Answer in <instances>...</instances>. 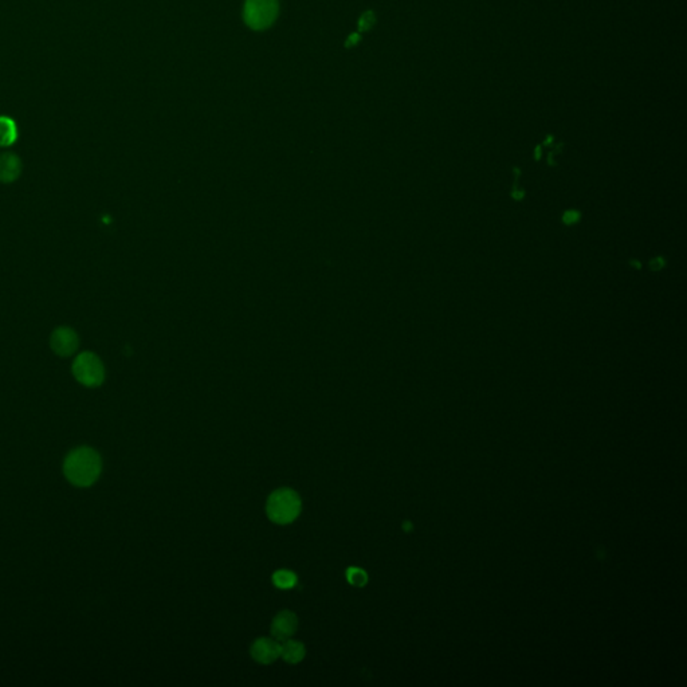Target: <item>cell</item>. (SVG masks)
I'll use <instances>...</instances> for the list:
<instances>
[{"label": "cell", "instance_id": "30bf717a", "mask_svg": "<svg viewBox=\"0 0 687 687\" xmlns=\"http://www.w3.org/2000/svg\"><path fill=\"white\" fill-rule=\"evenodd\" d=\"M18 140V127L11 117L0 116V147H11Z\"/></svg>", "mask_w": 687, "mask_h": 687}, {"label": "cell", "instance_id": "52a82bcc", "mask_svg": "<svg viewBox=\"0 0 687 687\" xmlns=\"http://www.w3.org/2000/svg\"><path fill=\"white\" fill-rule=\"evenodd\" d=\"M298 627V618L291 611H281L271 623V634L278 642L290 639Z\"/></svg>", "mask_w": 687, "mask_h": 687}, {"label": "cell", "instance_id": "8fae6325", "mask_svg": "<svg viewBox=\"0 0 687 687\" xmlns=\"http://www.w3.org/2000/svg\"><path fill=\"white\" fill-rule=\"evenodd\" d=\"M273 583L281 589H290L297 584V575L290 571L281 569L273 575Z\"/></svg>", "mask_w": 687, "mask_h": 687}, {"label": "cell", "instance_id": "8992f818", "mask_svg": "<svg viewBox=\"0 0 687 687\" xmlns=\"http://www.w3.org/2000/svg\"><path fill=\"white\" fill-rule=\"evenodd\" d=\"M250 654L258 663L270 665L281 658V643L271 638H261L253 643Z\"/></svg>", "mask_w": 687, "mask_h": 687}, {"label": "cell", "instance_id": "277c9868", "mask_svg": "<svg viewBox=\"0 0 687 687\" xmlns=\"http://www.w3.org/2000/svg\"><path fill=\"white\" fill-rule=\"evenodd\" d=\"M278 14L277 0H247L244 6V21L254 30L268 27Z\"/></svg>", "mask_w": 687, "mask_h": 687}, {"label": "cell", "instance_id": "4fadbf2b", "mask_svg": "<svg viewBox=\"0 0 687 687\" xmlns=\"http://www.w3.org/2000/svg\"><path fill=\"white\" fill-rule=\"evenodd\" d=\"M375 22V17L372 12H367L363 15V18L360 19V28L361 30H368L372 27V24Z\"/></svg>", "mask_w": 687, "mask_h": 687}, {"label": "cell", "instance_id": "7a4b0ae2", "mask_svg": "<svg viewBox=\"0 0 687 687\" xmlns=\"http://www.w3.org/2000/svg\"><path fill=\"white\" fill-rule=\"evenodd\" d=\"M301 506V498L294 490L278 488L267 500V515L278 525H288L298 518Z\"/></svg>", "mask_w": 687, "mask_h": 687}, {"label": "cell", "instance_id": "5bb4252c", "mask_svg": "<svg viewBox=\"0 0 687 687\" xmlns=\"http://www.w3.org/2000/svg\"><path fill=\"white\" fill-rule=\"evenodd\" d=\"M580 218L581 215L577 211H567L562 217V221L565 224H575L580 221Z\"/></svg>", "mask_w": 687, "mask_h": 687}, {"label": "cell", "instance_id": "6da1fadb", "mask_svg": "<svg viewBox=\"0 0 687 687\" xmlns=\"http://www.w3.org/2000/svg\"><path fill=\"white\" fill-rule=\"evenodd\" d=\"M64 471L67 479L80 488L93 485L101 473L100 455L88 447H81L67 455Z\"/></svg>", "mask_w": 687, "mask_h": 687}, {"label": "cell", "instance_id": "3957f363", "mask_svg": "<svg viewBox=\"0 0 687 687\" xmlns=\"http://www.w3.org/2000/svg\"><path fill=\"white\" fill-rule=\"evenodd\" d=\"M75 380L85 387H98L105 380V368L100 357L91 352H82L75 357L71 365Z\"/></svg>", "mask_w": 687, "mask_h": 687}, {"label": "cell", "instance_id": "5b68a950", "mask_svg": "<svg viewBox=\"0 0 687 687\" xmlns=\"http://www.w3.org/2000/svg\"><path fill=\"white\" fill-rule=\"evenodd\" d=\"M50 347L55 355L61 357L74 355L80 347L78 334L68 327H59L51 333Z\"/></svg>", "mask_w": 687, "mask_h": 687}, {"label": "cell", "instance_id": "9c48e42d", "mask_svg": "<svg viewBox=\"0 0 687 687\" xmlns=\"http://www.w3.org/2000/svg\"><path fill=\"white\" fill-rule=\"evenodd\" d=\"M306 650L305 645L298 641L288 639L281 643V658L288 663L295 665L300 663L305 658Z\"/></svg>", "mask_w": 687, "mask_h": 687}, {"label": "cell", "instance_id": "ba28073f", "mask_svg": "<svg viewBox=\"0 0 687 687\" xmlns=\"http://www.w3.org/2000/svg\"><path fill=\"white\" fill-rule=\"evenodd\" d=\"M22 174V161L19 156L11 152L0 155V183L8 184L15 181Z\"/></svg>", "mask_w": 687, "mask_h": 687}, {"label": "cell", "instance_id": "9a60e30c", "mask_svg": "<svg viewBox=\"0 0 687 687\" xmlns=\"http://www.w3.org/2000/svg\"><path fill=\"white\" fill-rule=\"evenodd\" d=\"M650 266H651L652 270H659V268H662V267L665 266V261H663L662 258H655V259H652V261H651Z\"/></svg>", "mask_w": 687, "mask_h": 687}, {"label": "cell", "instance_id": "7c38bea8", "mask_svg": "<svg viewBox=\"0 0 687 687\" xmlns=\"http://www.w3.org/2000/svg\"><path fill=\"white\" fill-rule=\"evenodd\" d=\"M347 578L351 584H354L356 587H363L368 581L367 574L360 568H349L347 572Z\"/></svg>", "mask_w": 687, "mask_h": 687}]
</instances>
